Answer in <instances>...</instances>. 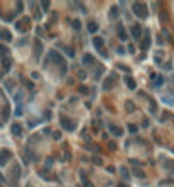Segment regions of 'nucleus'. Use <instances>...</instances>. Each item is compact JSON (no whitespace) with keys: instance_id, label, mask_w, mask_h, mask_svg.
<instances>
[{"instance_id":"nucleus-6","label":"nucleus","mask_w":174,"mask_h":187,"mask_svg":"<svg viewBox=\"0 0 174 187\" xmlns=\"http://www.w3.org/2000/svg\"><path fill=\"white\" fill-rule=\"evenodd\" d=\"M164 84V76L162 74H152V86L154 88H159V86H162Z\"/></svg>"},{"instance_id":"nucleus-18","label":"nucleus","mask_w":174,"mask_h":187,"mask_svg":"<svg viewBox=\"0 0 174 187\" xmlns=\"http://www.w3.org/2000/svg\"><path fill=\"white\" fill-rule=\"evenodd\" d=\"M34 47H36V57L39 59V56H41V51H42V42L41 41H36Z\"/></svg>"},{"instance_id":"nucleus-2","label":"nucleus","mask_w":174,"mask_h":187,"mask_svg":"<svg viewBox=\"0 0 174 187\" xmlns=\"http://www.w3.org/2000/svg\"><path fill=\"white\" fill-rule=\"evenodd\" d=\"M49 59H51V61H53L54 64H59V66L66 64V62H64V57L61 56V54H59L58 51H51V52H49Z\"/></svg>"},{"instance_id":"nucleus-36","label":"nucleus","mask_w":174,"mask_h":187,"mask_svg":"<svg viewBox=\"0 0 174 187\" xmlns=\"http://www.w3.org/2000/svg\"><path fill=\"white\" fill-rule=\"evenodd\" d=\"M93 162H95L96 165H101V160L98 159V157H93Z\"/></svg>"},{"instance_id":"nucleus-33","label":"nucleus","mask_w":174,"mask_h":187,"mask_svg":"<svg viewBox=\"0 0 174 187\" xmlns=\"http://www.w3.org/2000/svg\"><path fill=\"white\" fill-rule=\"evenodd\" d=\"M100 74H101V69H96L95 71V79H100Z\"/></svg>"},{"instance_id":"nucleus-26","label":"nucleus","mask_w":174,"mask_h":187,"mask_svg":"<svg viewBox=\"0 0 174 187\" xmlns=\"http://www.w3.org/2000/svg\"><path fill=\"white\" fill-rule=\"evenodd\" d=\"M73 29H76V31L81 29V22H79L78 19H74V20H73Z\"/></svg>"},{"instance_id":"nucleus-39","label":"nucleus","mask_w":174,"mask_h":187,"mask_svg":"<svg viewBox=\"0 0 174 187\" xmlns=\"http://www.w3.org/2000/svg\"><path fill=\"white\" fill-rule=\"evenodd\" d=\"M44 116H46V118H44V120H51V118H49V116H51V111H49V110H48V111L44 113Z\"/></svg>"},{"instance_id":"nucleus-19","label":"nucleus","mask_w":174,"mask_h":187,"mask_svg":"<svg viewBox=\"0 0 174 187\" xmlns=\"http://www.w3.org/2000/svg\"><path fill=\"white\" fill-rule=\"evenodd\" d=\"M7 52H9L7 46H4V44H0V57H2V59H4V57H7Z\"/></svg>"},{"instance_id":"nucleus-30","label":"nucleus","mask_w":174,"mask_h":187,"mask_svg":"<svg viewBox=\"0 0 174 187\" xmlns=\"http://www.w3.org/2000/svg\"><path fill=\"white\" fill-rule=\"evenodd\" d=\"M118 69L125 71V73H130V68H127V66H123V64H118Z\"/></svg>"},{"instance_id":"nucleus-1","label":"nucleus","mask_w":174,"mask_h":187,"mask_svg":"<svg viewBox=\"0 0 174 187\" xmlns=\"http://www.w3.org/2000/svg\"><path fill=\"white\" fill-rule=\"evenodd\" d=\"M132 10H134V14H135L139 19H147V15H149L147 5L142 4V2H134L132 4Z\"/></svg>"},{"instance_id":"nucleus-12","label":"nucleus","mask_w":174,"mask_h":187,"mask_svg":"<svg viewBox=\"0 0 174 187\" xmlns=\"http://www.w3.org/2000/svg\"><path fill=\"white\" fill-rule=\"evenodd\" d=\"M103 44H105V41H103L101 37H93V46H95V49L101 51V49H103Z\"/></svg>"},{"instance_id":"nucleus-13","label":"nucleus","mask_w":174,"mask_h":187,"mask_svg":"<svg viewBox=\"0 0 174 187\" xmlns=\"http://www.w3.org/2000/svg\"><path fill=\"white\" fill-rule=\"evenodd\" d=\"M125 83H127V86H128V89H135L137 88V83H135V79H134L132 76H127Z\"/></svg>"},{"instance_id":"nucleus-29","label":"nucleus","mask_w":174,"mask_h":187,"mask_svg":"<svg viewBox=\"0 0 174 187\" xmlns=\"http://www.w3.org/2000/svg\"><path fill=\"white\" fill-rule=\"evenodd\" d=\"M120 172H122V175L125 177V179H128V177H130V175H128V172H127V169H125V167H122V169H120Z\"/></svg>"},{"instance_id":"nucleus-27","label":"nucleus","mask_w":174,"mask_h":187,"mask_svg":"<svg viewBox=\"0 0 174 187\" xmlns=\"http://www.w3.org/2000/svg\"><path fill=\"white\" fill-rule=\"evenodd\" d=\"M76 7H78L79 10L83 12V14H86V12H88V10H86V7H84V4H81V2H78V4H76Z\"/></svg>"},{"instance_id":"nucleus-16","label":"nucleus","mask_w":174,"mask_h":187,"mask_svg":"<svg viewBox=\"0 0 174 187\" xmlns=\"http://www.w3.org/2000/svg\"><path fill=\"white\" fill-rule=\"evenodd\" d=\"M2 64H4V71H10V68H12V59H9V57H4V59H2Z\"/></svg>"},{"instance_id":"nucleus-10","label":"nucleus","mask_w":174,"mask_h":187,"mask_svg":"<svg viewBox=\"0 0 174 187\" xmlns=\"http://www.w3.org/2000/svg\"><path fill=\"white\" fill-rule=\"evenodd\" d=\"M108 130H110L115 137H122V133H123V131H122V128H120V126H117L115 123H110V125H108Z\"/></svg>"},{"instance_id":"nucleus-7","label":"nucleus","mask_w":174,"mask_h":187,"mask_svg":"<svg viewBox=\"0 0 174 187\" xmlns=\"http://www.w3.org/2000/svg\"><path fill=\"white\" fill-rule=\"evenodd\" d=\"M117 32H118V37H120V41H127V39H128V34H127L125 27L122 26V24H118V27H117Z\"/></svg>"},{"instance_id":"nucleus-24","label":"nucleus","mask_w":174,"mask_h":187,"mask_svg":"<svg viewBox=\"0 0 174 187\" xmlns=\"http://www.w3.org/2000/svg\"><path fill=\"white\" fill-rule=\"evenodd\" d=\"M78 91L81 94H88V91H90V89L86 88V86H83V84H81V86H78Z\"/></svg>"},{"instance_id":"nucleus-9","label":"nucleus","mask_w":174,"mask_h":187,"mask_svg":"<svg viewBox=\"0 0 174 187\" xmlns=\"http://www.w3.org/2000/svg\"><path fill=\"white\" fill-rule=\"evenodd\" d=\"M113 86H115V79L113 78H106L105 81H103V91H110Z\"/></svg>"},{"instance_id":"nucleus-20","label":"nucleus","mask_w":174,"mask_h":187,"mask_svg":"<svg viewBox=\"0 0 174 187\" xmlns=\"http://www.w3.org/2000/svg\"><path fill=\"white\" fill-rule=\"evenodd\" d=\"M127 130L130 131V133H132V135H135V133H137V130H139V128H137V125L130 123V125H128V126H127Z\"/></svg>"},{"instance_id":"nucleus-15","label":"nucleus","mask_w":174,"mask_h":187,"mask_svg":"<svg viewBox=\"0 0 174 187\" xmlns=\"http://www.w3.org/2000/svg\"><path fill=\"white\" fill-rule=\"evenodd\" d=\"M93 62H95V59H93L91 54H84V56H83V64H84V66H91Z\"/></svg>"},{"instance_id":"nucleus-11","label":"nucleus","mask_w":174,"mask_h":187,"mask_svg":"<svg viewBox=\"0 0 174 187\" xmlns=\"http://www.w3.org/2000/svg\"><path fill=\"white\" fill-rule=\"evenodd\" d=\"M10 130H12V133H14L15 137H21V135H22V125H19V123H12Z\"/></svg>"},{"instance_id":"nucleus-5","label":"nucleus","mask_w":174,"mask_h":187,"mask_svg":"<svg viewBox=\"0 0 174 187\" xmlns=\"http://www.w3.org/2000/svg\"><path fill=\"white\" fill-rule=\"evenodd\" d=\"M12 157V152L7 150V148H4V150L0 152V167H4L7 164V160Z\"/></svg>"},{"instance_id":"nucleus-21","label":"nucleus","mask_w":174,"mask_h":187,"mask_svg":"<svg viewBox=\"0 0 174 187\" xmlns=\"http://www.w3.org/2000/svg\"><path fill=\"white\" fill-rule=\"evenodd\" d=\"M63 49L66 51V54H68L69 57H74V51L71 49V47H68V46H63Z\"/></svg>"},{"instance_id":"nucleus-22","label":"nucleus","mask_w":174,"mask_h":187,"mask_svg":"<svg viewBox=\"0 0 174 187\" xmlns=\"http://www.w3.org/2000/svg\"><path fill=\"white\" fill-rule=\"evenodd\" d=\"M118 15V7H112V12H110V17L112 19H115Z\"/></svg>"},{"instance_id":"nucleus-43","label":"nucleus","mask_w":174,"mask_h":187,"mask_svg":"<svg viewBox=\"0 0 174 187\" xmlns=\"http://www.w3.org/2000/svg\"><path fill=\"white\" fill-rule=\"evenodd\" d=\"M0 126H2V121H0Z\"/></svg>"},{"instance_id":"nucleus-14","label":"nucleus","mask_w":174,"mask_h":187,"mask_svg":"<svg viewBox=\"0 0 174 187\" xmlns=\"http://www.w3.org/2000/svg\"><path fill=\"white\" fill-rule=\"evenodd\" d=\"M149 29H145V39H144V42H142V49H149L151 47V37H149Z\"/></svg>"},{"instance_id":"nucleus-3","label":"nucleus","mask_w":174,"mask_h":187,"mask_svg":"<svg viewBox=\"0 0 174 187\" xmlns=\"http://www.w3.org/2000/svg\"><path fill=\"white\" fill-rule=\"evenodd\" d=\"M61 126L64 128V131H74V128H76V125L71 121L69 118H61Z\"/></svg>"},{"instance_id":"nucleus-42","label":"nucleus","mask_w":174,"mask_h":187,"mask_svg":"<svg viewBox=\"0 0 174 187\" xmlns=\"http://www.w3.org/2000/svg\"><path fill=\"white\" fill-rule=\"evenodd\" d=\"M117 187H128V186H127V184H118Z\"/></svg>"},{"instance_id":"nucleus-23","label":"nucleus","mask_w":174,"mask_h":187,"mask_svg":"<svg viewBox=\"0 0 174 187\" xmlns=\"http://www.w3.org/2000/svg\"><path fill=\"white\" fill-rule=\"evenodd\" d=\"M159 19H161L162 22H167L169 20V15L166 14V12H161V14H159Z\"/></svg>"},{"instance_id":"nucleus-38","label":"nucleus","mask_w":174,"mask_h":187,"mask_svg":"<svg viewBox=\"0 0 174 187\" xmlns=\"http://www.w3.org/2000/svg\"><path fill=\"white\" fill-rule=\"evenodd\" d=\"M106 170L110 172V174H113V172H115V167H112V165H108V167H106Z\"/></svg>"},{"instance_id":"nucleus-32","label":"nucleus","mask_w":174,"mask_h":187,"mask_svg":"<svg viewBox=\"0 0 174 187\" xmlns=\"http://www.w3.org/2000/svg\"><path fill=\"white\" fill-rule=\"evenodd\" d=\"M78 78L79 79H84V78H86V73H84V71H79V73H78Z\"/></svg>"},{"instance_id":"nucleus-40","label":"nucleus","mask_w":174,"mask_h":187,"mask_svg":"<svg viewBox=\"0 0 174 187\" xmlns=\"http://www.w3.org/2000/svg\"><path fill=\"white\" fill-rule=\"evenodd\" d=\"M128 52H132V54H134V52H135V47H134L132 44H130V46H128Z\"/></svg>"},{"instance_id":"nucleus-35","label":"nucleus","mask_w":174,"mask_h":187,"mask_svg":"<svg viewBox=\"0 0 174 187\" xmlns=\"http://www.w3.org/2000/svg\"><path fill=\"white\" fill-rule=\"evenodd\" d=\"M108 148H110V150H115V148H117V145L113 143V142H110V143H108Z\"/></svg>"},{"instance_id":"nucleus-37","label":"nucleus","mask_w":174,"mask_h":187,"mask_svg":"<svg viewBox=\"0 0 174 187\" xmlns=\"http://www.w3.org/2000/svg\"><path fill=\"white\" fill-rule=\"evenodd\" d=\"M53 137H54V140H59V138H61V133H59V131H56Z\"/></svg>"},{"instance_id":"nucleus-25","label":"nucleus","mask_w":174,"mask_h":187,"mask_svg":"<svg viewBox=\"0 0 174 187\" xmlns=\"http://www.w3.org/2000/svg\"><path fill=\"white\" fill-rule=\"evenodd\" d=\"M164 167H166V169H169V170H174V162H171V160L164 162Z\"/></svg>"},{"instance_id":"nucleus-8","label":"nucleus","mask_w":174,"mask_h":187,"mask_svg":"<svg viewBox=\"0 0 174 187\" xmlns=\"http://www.w3.org/2000/svg\"><path fill=\"white\" fill-rule=\"evenodd\" d=\"M0 39L5 42H10L12 41V34L10 31H7V29H0Z\"/></svg>"},{"instance_id":"nucleus-28","label":"nucleus","mask_w":174,"mask_h":187,"mask_svg":"<svg viewBox=\"0 0 174 187\" xmlns=\"http://www.w3.org/2000/svg\"><path fill=\"white\" fill-rule=\"evenodd\" d=\"M127 111H134V103H132V101H127Z\"/></svg>"},{"instance_id":"nucleus-17","label":"nucleus","mask_w":174,"mask_h":187,"mask_svg":"<svg viewBox=\"0 0 174 187\" xmlns=\"http://www.w3.org/2000/svg\"><path fill=\"white\" fill-rule=\"evenodd\" d=\"M96 31H98V24H96V22H88V32H90V34H95Z\"/></svg>"},{"instance_id":"nucleus-31","label":"nucleus","mask_w":174,"mask_h":187,"mask_svg":"<svg viewBox=\"0 0 174 187\" xmlns=\"http://www.w3.org/2000/svg\"><path fill=\"white\" fill-rule=\"evenodd\" d=\"M9 113H10V111H9V106H5V108H4V120L9 118Z\"/></svg>"},{"instance_id":"nucleus-4","label":"nucleus","mask_w":174,"mask_h":187,"mask_svg":"<svg viewBox=\"0 0 174 187\" xmlns=\"http://www.w3.org/2000/svg\"><path fill=\"white\" fill-rule=\"evenodd\" d=\"M130 34H132L134 39H140L142 37V27H140V24H134L132 27H130Z\"/></svg>"},{"instance_id":"nucleus-34","label":"nucleus","mask_w":174,"mask_h":187,"mask_svg":"<svg viewBox=\"0 0 174 187\" xmlns=\"http://www.w3.org/2000/svg\"><path fill=\"white\" fill-rule=\"evenodd\" d=\"M117 52H118L120 56H123V54H125V49H123V47H118V49H117Z\"/></svg>"},{"instance_id":"nucleus-41","label":"nucleus","mask_w":174,"mask_h":187,"mask_svg":"<svg viewBox=\"0 0 174 187\" xmlns=\"http://www.w3.org/2000/svg\"><path fill=\"white\" fill-rule=\"evenodd\" d=\"M42 9H49V2H42Z\"/></svg>"}]
</instances>
